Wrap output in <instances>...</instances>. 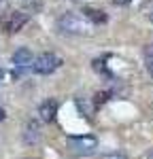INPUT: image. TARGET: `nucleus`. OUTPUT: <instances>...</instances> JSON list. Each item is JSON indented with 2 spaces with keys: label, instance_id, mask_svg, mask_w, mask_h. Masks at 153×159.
Here are the masks:
<instances>
[{
  "label": "nucleus",
  "instance_id": "39448f33",
  "mask_svg": "<svg viewBox=\"0 0 153 159\" xmlns=\"http://www.w3.org/2000/svg\"><path fill=\"white\" fill-rule=\"evenodd\" d=\"M28 15L24 11H11L4 19H2V30L7 32V34H15V32H19L26 24H28Z\"/></svg>",
  "mask_w": 153,
  "mask_h": 159
},
{
  "label": "nucleus",
  "instance_id": "ddd939ff",
  "mask_svg": "<svg viewBox=\"0 0 153 159\" xmlns=\"http://www.w3.org/2000/svg\"><path fill=\"white\" fill-rule=\"evenodd\" d=\"M94 70H96V72H100V74H104L106 79H111V72H109V68H106L104 60H94Z\"/></svg>",
  "mask_w": 153,
  "mask_h": 159
},
{
  "label": "nucleus",
  "instance_id": "a211bd4d",
  "mask_svg": "<svg viewBox=\"0 0 153 159\" xmlns=\"http://www.w3.org/2000/svg\"><path fill=\"white\" fill-rule=\"evenodd\" d=\"M147 159H153V153H151V155H149V157H147Z\"/></svg>",
  "mask_w": 153,
  "mask_h": 159
},
{
  "label": "nucleus",
  "instance_id": "2eb2a0df",
  "mask_svg": "<svg viewBox=\"0 0 153 159\" xmlns=\"http://www.w3.org/2000/svg\"><path fill=\"white\" fill-rule=\"evenodd\" d=\"M113 2L117 4V7H126V4H130L132 0H113Z\"/></svg>",
  "mask_w": 153,
  "mask_h": 159
},
{
  "label": "nucleus",
  "instance_id": "f3484780",
  "mask_svg": "<svg viewBox=\"0 0 153 159\" xmlns=\"http://www.w3.org/2000/svg\"><path fill=\"white\" fill-rule=\"evenodd\" d=\"M2 74H4V68H2V64H0V79H2Z\"/></svg>",
  "mask_w": 153,
  "mask_h": 159
},
{
  "label": "nucleus",
  "instance_id": "9d476101",
  "mask_svg": "<svg viewBox=\"0 0 153 159\" xmlns=\"http://www.w3.org/2000/svg\"><path fill=\"white\" fill-rule=\"evenodd\" d=\"M140 13L145 15V19H149L153 24V0H145L142 7H140Z\"/></svg>",
  "mask_w": 153,
  "mask_h": 159
},
{
  "label": "nucleus",
  "instance_id": "0eeeda50",
  "mask_svg": "<svg viewBox=\"0 0 153 159\" xmlns=\"http://www.w3.org/2000/svg\"><path fill=\"white\" fill-rule=\"evenodd\" d=\"M24 142L28 147H32V144H38L40 142V125L38 121H28L24 127Z\"/></svg>",
  "mask_w": 153,
  "mask_h": 159
},
{
  "label": "nucleus",
  "instance_id": "4468645a",
  "mask_svg": "<svg viewBox=\"0 0 153 159\" xmlns=\"http://www.w3.org/2000/svg\"><path fill=\"white\" fill-rule=\"evenodd\" d=\"M100 159H128L123 153H109V155H102Z\"/></svg>",
  "mask_w": 153,
  "mask_h": 159
},
{
  "label": "nucleus",
  "instance_id": "1a4fd4ad",
  "mask_svg": "<svg viewBox=\"0 0 153 159\" xmlns=\"http://www.w3.org/2000/svg\"><path fill=\"white\" fill-rule=\"evenodd\" d=\"M75 104H76V110L85 117V119H94V112H96V104H94V98H76L75 100Z\"/></svg>",
  "mask_w": 153,
  "mask_h": 159
},
{
  "label": "nucleus",
  "instance_id": "7ed1b4c3",
  "mask_svg": "<svg viewBox=\"0 0 153 159\" xmlns=\"http://www.w3.org/2000/svg\"><path fill=\"white\" fill-rule=\"evenodd\" d=\"M13 79H19L21 72H24L26 68H32V64H34V57H32V51L28 49V47H19V49L13 53Z\"/></svg>",
  "mask_w": 153,
  "mask_h": 159
},
{
  "label": "nucleus",
  "instance_id": "f257e3e1",
  "mask_svg": "<svg viewBox=\"0 0 153 159\" xmlns=\"http://www.w3.org/2000/svg\"><path fill=\"white\" fill-rule=\"evenodd\" d=\"M91 24L83 15H79L75 11H68L58 17V30L64 32V34H75V36H81V34H87Z\"/></svg>",
  "mask_w": 153,
  "mask_h": 159
},
{
  "label": "nucleus",
  "instance_id": "423d86ee",
  "mask_svg": "<svg viewBox=\"0 0 153 159\" xmlns=\"http://www.w3.org/2000/svg\"><path fill=\"white\" fill-rule=\"evenodd\" d=\"M55 115H58V102H55V100H45V102L38 106V117H40V121L53 123L55 121Z\"/></svg>",
  "mask_w": 153,
  "mask_h": 159
},
{
  "label": "nucleus",
  "instance_id": "f03ea898",
  "mask_svg": "<svg viewBox=\"0 0 153 159\" xmlns=\"http://www.w3.org/2000/svg\"><path fill=\"white\" fill-rule=\"evenodd\" d=\"M60 66H62V57H60L58 53L47 51V53H40L36 60H34V64H32V72H36V74H51V72H55Z\"/></svg>",
  "mask_w": 153,
  "mask_h": 159
},
{
  "label": "nucleus",
  "instance_id": "9b49d317",
  "mask_svg": "<svg viewBox=\"0 0 153 159\" xmlns=\"http://www.w3.org/2000/svg\"><path fill=\"white\" fill-rule=\"evenodd\" d=\"M145 66L147 72L153 76V47H145Z\"/></svg>",
  "mask_w": 153,
  "mask_h": 159
},
{
  "label": "nucleus",
  "instance_id": "6e6552de",
  "mask_svg": "<svg viewBox=\"0 0 153 159\" xmlns=\"http://www.w3.org/2000/svg\"><path fill=\"white\" fill-rule=\"evenodd\" d=\"M81 13H83V17H85L91 25L106 24V19H109V17H106V13L102 11V9H96V7H85Z\"/></svg>",
  "mask_w": 153,
  "mask_h": 159
},
{
  "label": "nucleus",
  "instance_id": "dca6fc26",
  "mask_svg": "<svg viewBox=\"0 0 153 159\" xmlns=\"http://www.w3.org/2000/svg\"><path fill=\"white\" fill-rule=\"evenodd\" d=\"M4 117H7V110L0 108V121H4Z\"/></svg>",
  "mask_w": 153,
  "mask_h": 159
},
{
  "label": "nucleus",
  "instance_id": "f8f14e48",
  "mask_svg": "<svg viewBox=\"0 0 153 159\" xmlns=\"http://www.w3.org/2000/svg\"><path fill=\"white\" fill-rule=\"evenodd\" d=\"M111 96H113L111 91H98V93H94V104H96V106H102L104 102L111 100Z\"/></svg>",
  "mask_w": 153,
  "mask_h": 159
},
{
  "label": "nucleus",
  "instance_id": "20e7f679",
  "mask_svg": "<svg viewBox=\"0 0 153 159\" xmlns=\"http://www.w3.org/2000/svg\"><path fill=\"white\" fill-rule=\"evenodd\" d=\"M68 142H70V148L76 155H91L98 148V138L96 136H72Z\"/></svg>",
  "mask_w": 153,
  "mask_h": 159
}]
</instances>
